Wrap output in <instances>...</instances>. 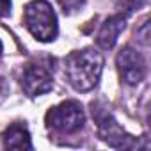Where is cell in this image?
<instances>
[{
    "mask_svg": "<svg viewBox=\"0 0 151 151\" xmlns=\"http://www.w3.org/2000/svg\"><path fill=\"white\" fill-rule=\"evenodd\" d=\"M144 4L146 0H117V6L121 7V11H126V13H135L140 7H144Z\"/></svg>",
    "mask_w": 151,
    "mask_h": 151,
    "instance_id": "30bf717a",
    "label": "cell"
},
{
    "mask_svg": "<svg viewBox=\"0 0 151 151\" xmlns=\"http://www.w3.org/2000/svg\"><path fill=\"white\" fill-rule=\"evenodd\" d=\"M2 140L4 146L7 149H16V151H30L32 149V140H30V133L29 128L23 123H13L6 128V132L2 133Z\"/></svg>",
    "mask_w": 151,
    "mask_h": 151,
    "instance_id": "ba28073f",
    "label": "cell"
},
{
    "mask_svg": "<svg viewBox=\"0 0 151 151\" xmlns=\"http://www.w3.org/2000/svg\"><path fill=\"white\" fill-rule=\"evenodd\" d=\"M23 22L27 30L41 43H52L57 37V16L46 0H32L25 6Z\"/></svg>",
    "mask_w": 151,
    "mask_h": 151,
    "instance_id": "7a4b0ae2",
    "label": "cell"
},
{
    "mask_svg": "<svg viewBox=\"0 0 151 151\" xmlns=\"http://www.w3.org/2000/svg\"><path fill=\"white\" fill-rule=\"evenodd\" d=\"M59 6L62 7L64 14H75L77 11H80L86 4V0H57Z\"/></svg>",
    "mask_w": 151,
    "mask_h": 151,
    "instance_id": "9c48e42d",
    "label": "cell"
},
{
    "mask_svg": "<svg viewBox=\"0 0 151 151\" xmlns=\"http://www.w3.org/2000/svg\"><path fill=\"white\" fill-rule=\"evenodd\" d=\"M119 77L128 86H137L146 77V60L132 46H124L116 57Z\"/></svg>",
    "mask_w": 151,
    "mask_h": 151,
    "instance_id": "5b68a950",
    "label": "cell"
},
{
    "mask_svg": "<svg viewBox=\"0 0 151 151\" xmlns=\"http://www.w3.org/2000/svg\"><path fill=\"white\" fill-rule=\"evenodd\" d=\"M52 87H53V78L48 73V69H45L43 66L30 64L23 69V73H22V89L25 91V94L41 96V94H46L48 91H52Z\"/></svg>",
    "mask_w": 151,
    "mask_h": 151,
    "instance_id": "8992f818",
    "label": "cell"
},
{
    "mask_svg": "<svg viewBox=\"0 0 151 151\" xmlns=\"http://www.w3.org/2000/svg\"><path fill=\"white\" fill-rule=\"evenodd\" d=\"M103 71V55L94 48L71 52L66 59V77L71 87L87 93L96 87Z\"/></svg>",
    "mask_w": 151,
    "mask_h": 151,
    "instance_id": "6da1fadb",
    "label": "cell"
},
{
    "mask_svg": "<svg viewBox=\"0 0 151 151\" xmlns=\"http://www.w3.org/2000/svg\"><path fill=\"white\" fill-rule=\"evenodd\" d=\"M2 50H4V46H2V41H0V55H2Z\"/></svg>",
    "mask_w": 151,
    "mask_h": 151,
    "instance_id": "4fadbf2b",
    "label": "cell"
},
{
    "mask_svg": "<svg viewBox=\"0 0 151 151\" xmlns=\"http://www.w3.org/2000/svg\"><path fill=\"white\" fill-rule=\"evenodd\" d=\"M137 37H139V41L142 45L149 43V23H147V18H144L142 23H140V27L137 29Z\"/></svg>",
    "mask_w": 151,
    "mask_h": 151,
    "instance_id": "8fae6325",
    "label": "cell"
},
{
    "mask_svg": "<svg viewBox=\"0 0 151 151\" xmlns=\"http://www.w3.org/2000/svg\"><path fill=\"white\" fill-rule=\"evenodd\" d=\"M93 116L96 119L98 137L103 142H107L109 146H112L116 149H132V147H137L135 137H132L130 133H126L124 128H121V124L116 121V117L107 109H100L98 103H93Z\"/></svg>",
    "mask_w": 151,
    "mask_h": 151,
    "instance_id": "277c9868",
    "label": "cell"
},
{
    "mask_svg": "<svg viewBox=\"0 0 151 151\" xmlns=\"http://www.w3.org/2000/svg\"><path fill=\"white\" fill-rule=\"evenodd\" d=\"M45 123L59 133H75L84 128L86 112L77 100H66L46 112Z\"/></svg>",
    "mask_w": 151,
    "mask_h": 151,
    "instance_id": "3957f363",
    "label": "cell"
},
{
    "mask_svg": "<svg viewBox=\"0 0 151 151\" xmlns=\"http://www.w3.org/2000/svg\"><path fill=\"white\" fill-rule=\"evenodd\" d=\"M126 27V18L123 14H114L110 16L109 20H105V23L101 25L100 32H98V45L103 48V50H110L114 48V45L117 43V37L119 34L124 30Z\"/></svg>",
    "mask_w": 151,
    "mask_h": 151,
    "instance_id": "52a82bcc",
    "label": "cell"
},
{
    "mask_svg": "<svg viewBox=\"0 0 151 151\" xmlns=\"http://www.w3.org/2000/svg\"><path fill=\"white\" fill-rule=\"evenodd\" d=\"M11 7H13L11 0H0V18L9 16L11 14Z\"/></svg>",
    "mask_w": 151,
    "mask_h": 151,
    "instance_id": "7c38bea8",
    "label": "cell"
}]
</instances>
